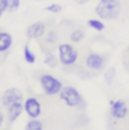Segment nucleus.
<instances>
[{
  "label": "nucleus",
  "mask_w": 129,
  "mask_h": 130,
  "mask_svg": "<svg viewBox=\"0 0 129 130\" xmlns=\"http://www.w3.org/2000/svg\"><path fill=\"white\" fill-rule=\"evenodd\" d=\"M122 11L120 3L118 0L113 1H99L95 6V14L102 20H114L118 19Z\"/></svg>",
  "instance_id": "f257e3e1"
},
{
  "label": "nucleus",
  "mask_w": 129,
  "mask_h": 130,
  "mask_svg": "<svg viewBox=\"0 0 129 130\" xmlns=\"http://www.w3.org/2000/svg\"><path fill=\"white\" fill-rule=\"evenodd\" d=\"M59 98L69 108H84V99L78 89L71 85H64L59 93Z\"/></svg>",
  "instance_id": "f03ea898"
},
{
  "label": "nucleus",
  "mask_w": 129,
  "mask_h": 130,
  "mask_svg": "<svg viewBox=\"0 0 129 130\" xmlns=\"http://www.w3.org/2000/svg\"><path fill=\"white\" fill-rule=\"evenodd\" d=\"M79 54L70 43H62L58 45V60L64 66H71L78 61Z\"/></svg>",
  "instance_id": "7ed1b4c3"
},
{
  "label": "nucleus",
  "mask_w": 129,
  "mask_h": 130,
  "mask_svg": "<svg viewBox=\"0 0 129 130\" xmlns=\"http://www.w3.org/2000/svg\"><path fill=\"white\" fill-rule=\"evenodd\" d=\"M39 84H40V88H41L43 93L48 96L59 95L62 88L64 86L62 80H59L58 78H55L50 74H43L39 78Z\"/></svg>",
  "instance_id": "20e7f679"
},
{
  "label": "nucleus",
  "mask_w": 129,
  "mask_h": 130,
  "mask_svg": "<svg viewBox=\"0 0 129 130\" xmlns=\"http://www.w3.org/2000/svg\"><path fill=\"white\" fill-rule=\"evenodd\" d=\"M129 106L124 100H110L109 101V114L114 120H123L128 115Z\"/></svg>",
  "instance_id": "39448f33"
},
{
  "label": "nucleus",
  "mask_w": 129,
  "mask_h": 130,
  "mask_svg": "<svg viewBox=\"0 0 129 130\" xmlns=\"http://www.w3.org/2000/svg\"><path fill=\"white\" fill-rule=\"evenodd\" d=\"M23 109L29 118H39L41 115V104L34 96H29L23 100Z\"/></svg>",
  "instance_id": "423d86ee"
},
{
  "label": "nucleus",
  "mask_w": 129,
  "mask_h": 130,
  "mask_svg": "<svg viewBox=\"0 0 129 130\" xmlns=\"http://www.w3.org/2000/svg\"><path fill=\"white\" fill-rule=\"evenodd\" d=\"M105 63H107V58L98 53H89L85 58L87 68L93 71H100L102 69H104Z\"/></svg>",
  "instance_id": "0eeeda50"
},
{
  "label": "nucleus",
  "mask_w": 129,
  "mask_h": 130,
  "mask_svg": "<svg viewBox=\"0 0 129 130\" xmlns=\"http://www.w3.org/2000/svg\"><path fill=\"white\" fill-rule=\"evenodd\" d=\"M23 100H24L23 91L20 89H18V88H10V89H8V90L4 91V94L1 96V105L4 108H8L13 103L23 101Z\"/></svg>",
  "instance_id": "6e6552de"
},
{
  "label": "nucleus",
  "mask_w": 129,
  "mask_h": 130,
  "mask_svg": "<svg viewBox=\"0 0 129 130\" xmlns=\"http://www.w3.org/2000/svg\"><path fill=\"white\" fill-rule=\"evenodd\" d=\"M47 31V26L43 21H35L30 24L26 29V38L30 40H38L43 38Z\"/></svg>",
  "instance_id": "1a4fd4ad"
},
{
  "label": "nucleus",
  "mask_w": 129,
  "mask_h": 130,
  "mask_svg": "<svg viewBox=\"0 0 129 130\" xmlns=\"http://www.w3.org/2000/svg\"><path fill=\"white\" fill-rule=\"evenodd\" d=\"M6 109V119L9 123H15L19 119V116L21 115V113L24 111L23 109V101H16L13 103L11 105H9Z\"/></svg>",
  "instance_id": "9d476101"
},
{
  "label": "nucleus",
  "mask_w": 129,
  "mask_h": 130,
  "mask_svg": "<svg viewBox=\"0 0 129 130\" xmlns=\"http://www.w3.org/2000/svg\"><path fill=\"white\" fill-rule=\"evenodd\" d=\"M13 36L8 31H0V53H6L13 46Z\"/></svg>",
  "instance_id": "9b49d317"
},
{
  "label": "nucleus",
  "mask_w": 129,
  "mask_h": 130,
  "mask_svg": "<svg viewBox=\"0 0 129 130\" xmlns=\"http://www.w3.org/2000/svg\"><path fill=\"white\" fill-rule=\"evenodd\" d=\"M23 56H24V60H25L28 64H35V61H36V55H35V53L32 50L29 44H25V45H24Z\"/></svg>",
  "instance_id": "f8f14e48"
},
{
  "label": "nucleus",
  "mask_w": 129,
  "mask_h": 130,
  "mask_svg": "<svg viewBox=\"0 0 129 130\" xmlns=\"http://www.w3.org/2000/svg\"><path fill=\"white\" fill-rule=\"evenodd\" d=\"M87 24H88V26H89L90 29H93V30H95V31H98V32L103 31V30L105 29V24H104V21H103L102 19H99V18L89 19Z\"/></svg>",
  "instance_id": "ddd939ff"
},
{
  "label": "nucleus",
  "mask_w": 129,
  "mask_h": 130,
  "mask_svg": "<svg viewBox=\"0 0 129 130\" xmlns=\"http://www.w3.org/2000/svg\"><path fill=\"white\" fill-rule=\"evenodd\" d=\"M44 124L41 120H39V118H29V121L25 125L26 130H43Z\"/></svg>",
  "instance_id": "4468645a"
},
{
  "label": "nucleus",
  "mask_w": 129,
  "mask_h": 130,
  "mask_svg": "<svg viewBox=\"0 0 129 130\" xmlns=\"http://www.w3.org/2000/svg\"><path fill=\"white\" fill-rule=\"evenodd\" d=\"M43 61H44V64H45V65H48L49 68H55V66L58 65V63H59V60H58V56H56L54 53H51V51L45 53Z\"/></svg>",
  "instance_id": "2eb2a0df"
},
{
  "label": "nucleus",
  "mask_w": 129,
  "mask_h": 130,
  "mask_svg": "<svg viewBox=\"0 0 129 130\" xmlns=\"http://www.w3.org/2000/svg\"><path fill=\"white\" fill-rule=\"evenodd\" d=\"M84 38H85V32H84L83 29H74L73 31L70 32V35H69L70 41L74 43V44H78V43L83 41Z\"/></svg>",
  "instance_id": "dca6fc26"
},
{
  "label": "nucleus",
  "mask_w": 129,
  "mask_h": 130,
  "mask_svg": "<svg viewBox=\"0 0 129 130\" xmlns=\"http://www.w3.org/2000/svg\"><path fill=\"white\" fill-rule=\"evenodd\" d=\"M6 1V11H15L20 6V0H5Z\"/></svg>",
  "instance_id": "f3484780"
},
{
  "label": "nucleus",
  "mask_w": 129,
  "mask_h": 130,
  "mask_svg": "<svg viewBox=\"0 0 129 130\" xmlns=\"http://www.w3.org/2000/svg\"><path fill=\"white\" fill-rule=\"evenodd\" d=\"M114 78H115V69L114 68H108V70L104 74V80H105V83L110 85L113 83Z\"/></svg>",
  "instance_id": "a211bd4d"
},
{
  "label": "nucleus",
  "mask_w": 129,
  "mask_h": 130,
  "mask_svg": "<svg viewBox=\"0 0 129 130\" xmlns=\"http://www.w3.org/2000/svg\"><path fill=\"white\" fill-rule=\"evenodd\" d=\"M58 32L55 31V30H50L48 31V34L45 35V41L48 43V44H55L56 41H58Z\"/></svg>",
  "instance_id": "6ab92c4d"
},
{
  "label": "nucleus",
  "mask_w": 129,
  "mask_h": 130,
  "mask_svg": "<svg viewBox=\"0 0 129 130\" xmlns=\"http://www.w3.org/2000/svg\"><path fill=\"white\" fill-rule=\"evenodd\" d=\"M45 10H47L48 13H51V14H58V13H60V11L63 10V6H62L60 4L53 3V4H50V5H48V6L45 8Z\"/></svg>",
  "instance_id": "aec40b11"
},
{
  "label": "nucleus",
  "mask_w": 129,
  "mask_h": 130,
  "mask_svg": "<svg viewBox=\"0 0 129 130\" xmlns=\"http://www.w3.org/2000/svg\"><path fill=\"white\" fill-rule=\"evenodd\" d=\"M6 13V1L5 0H0V18Z\"/></svg>",
  "instance_id": "412c9836"
},
{
  "label": "nucleus",
  "mask_w": 129,
  "mask_h": 130,
  "mask_svg": "<svg viewBox=\"0 0 129 130\" xmlns=\"http://www.w3.org/2000/svg\"><path fill=\"white\" fill-rule=\"evenodd\" d=\"M4 120H5V114L3 113V110L0 109V128L3 126V124H4Z\"/></svg>",
  "instance_id": "4be33fe9"
},
{
  "label": "nucleus",
  "mask_w": 129,
  "mask_h": 130,
  "mask_svg": "<svg viewBox=\"0 0 129 130\" xmlns=\"http://www.w3.org/2000/svg\"><path fill=\"white\" fill-rule=\"evenodd\" d=\"M90 0H74V3L75 4H78V5H84V4H87V3H89Z\"/></svg>",
  "instance_id": "5701e85b"
},
{
  "label": "nucleus",
  "mask_w": 129,
  "mask_h": 130,
  "mask_svg": "<svg viewBox=\"0 0 129 130\" xmlns=\"http://www.w3.org/2000/svg\"><path fill=\"white\" fill-rule=\"evenodd\" d=\"M98 1H113V0H98Z\"/></svg>",
  "instance_id": "b1692460"
},
{
  "label": "nucleus",
  "mask_w": 129,
  "mask_h": 130,
  "mask_svg": "<svg viewBox=\"0 0 129 130\" xmlns=\"http://www.w3.org/2000/svg\"><path fill=\"white\" fill-rule=\"evenodd\" d=\"M34 1H41V0H34Z\"/></svg>",
  "instance_id": "393cba45"
},
{
  "label": "nucleus",
  "mask_w": 129,
  "mask_h": 130,
  "mask_svg": "<svg viewBox=\"0 0 129 130\" xmlns=\"http://www.w3.org/2000/svg\"><path fill=\"white\" fill-rule=\"evenodd\" d=\"M128 115H129V109H128Z\"/></svg>",
  "instance_id": "a878e982"
},
{
  "label": "nucleus",
  "mask_w": 129,
  "mask_h": 130,
  "mask_svg": "<svg viewBox=\"0 0 129 130\" xmlns=\"http://www.w3.org/2000/svg\"><path fill=\"white\" fill-rule=\"evenodd\" d=\"M128 51H129V46H128Z\"/></svg>",
  "instance_id": "bb28decb"
}]
</instances>
